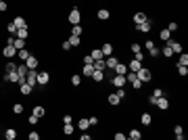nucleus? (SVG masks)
Instances as JSON below:
<instances>
[{"mask_svg": "<svg viewBox=\"0 0 188 140\" xmlns=\"http://www.w3.org/2000/svg\"><path fill=\"white\" fill-rule=\"evenodd\" d=\"M126 82H130L136 90H138V88H142V82L138 80V75H136L134 71H128V73H126Z\"/></svg>", "mask_w": 188, "mask_h": 140, "instance_id": "1", "label": "nucleus"}, {"mask_svg": "<svg viewBox=\"0 0 188 140\" xmlns=\"http://www.w3.org/2000/svg\"><path fill=\"white\" fill-rule=\"evenodd\" d=\"M69 23H73V25H80V21H82V15H80V11L77 8H71V13H69Z\"/></svg>", "mask_w": 188, "mask_h": 140, "instance_id": "2", "label": "nucleus"}, {"mask_svg": "<svg viewBox=\"0 0 188 140\" xmlns=\"http://www.w3.org/2000/svg\"><path fill=\"white\" fill-rule=\"evenodd\" d=\"M136 75H138V80H140L142 84H144V82H148V80H150V71H148V69H146V67H140V69H138V71H136Z\"/></svg>", "mask_w": 188, "mask_h": 140, "instance_id": "3", "label": "nucleus"}, {"mask_svg": "<svg viewBox=\"0 0 188 140\" xmlns=\"http://www.w3.org/2000/svg\"><path fill=\"white\" fill-rule=\"evenodd\" d=\"M150 27H153V21H150V19H146V21H142V23H138V25H136V29H138V32H142V34L150 32Z\"/></svg>", "mask_w": 188, "mask_h": 140, "instance_id": "4", "label": "nucleus"}, {"mask_svg": "<svg viewBox=\"0 0 188 140\" xmlns=\"http://www.w3.org/2000/svg\"><path fill=\"white\" fill-rule=\"evenodd\" d=\"M2 54H4V56H6V59H13V56H15V54H17V48L13 46V44H6V48H4V50H2Z\"/></svg>", "mask_w": 188, "mask_h": 140, "instance_id": "5", "label": "nucleus"}, {"mask_svg": "<svg viewBox=\"0 0 188 140\" xmlns=\"http://www.w3.org/2000/svg\"><path fill=\"white\" fill-rule=\"evenodd\" d=\"M4 80H6V82H13V84H17V82H19V73H17V69H15V71H8V73H4Z\"/></svg>", "mask_w": 188, "mask_h": 140, "instance_id": "6", "label": "nucleus"}, {"mask_svg": "<svg viewBox=\"0 0 188 140\" xmlns=\"http://www.w3.org/2000/svg\"><path fill=\"white\" fill-rule=\"evenodd\" d=\"M161 111H167V107H169V100L165 98V96H161V98H157V102H155Z\"/></svg>", "mask_w": 188, "mask_h": 140, "instance_id": "7", "label": "nucleus"}, {"mask_svg": "<svg viewBox=\"0 0 188 140\" xmlns=\"http://www.w3.org/2000/svg\"><path fill=\"white\" fill-rule=\"evenodd\" d=\"M167 44L171 46V50H174V54H180V52H184V50H182V44H180V42H174V40H167Z\"/></svg>", "mask_w": 188, "mask_h": 140, "instance_id": "8", "label": "nucleus"}, {"mask_svg": "<svg viewBox=\"0 0 188 140\" xmlns=\"http://www.w3.org/2000/svg\"><path fill=\"white\" fill-rule=\"evenodd\" d=\"M25 65H27V69H36V67H38V59L29 54V56L25 59Z\"/></svg>", "mask_w": 188, "mask_h": 140, "instance_id": "9", "label": "nucleus"}, {"mask_svg": "<svg viewBox=\"0 0 188 140\" xmlns=\"http://www.w3.org/2000/svg\"><path fill=\"white\" fill-rule=\"evenodd\" d=\"M123 84H126V75H119V73H117V78H113V86L123 88Z\"/></svg>", "mask_w": 188, "mask_h": 140, "instance_id": "10", "label": "nucleus"}, {"mask_svg": "<svg viewBox=\"0 0 188 140\" xmlns=\"http://www.w3.org/2000/svg\"><path fill=\"white\" fill-rule=\"evenodd\" d=\"M77 128H80L82 132H86V130L90 128V121H88V117H82V119L77 121Z\"/></svg>", "mask_w": 188, "mask_h": 140, "instance_id": "11", "label": "nucleus"}, {"mask_svg": "<svg viewBox=\"0 0 188 140\" xmlns=\"http://www.w3.org/2000/svg\"><path fill=\"white\" fill-rule=\"evenodd\" d=\"M13 46L17 50H21V48H25V40L23 38H13Z\"/></svg>", "mask_w": 188, "mask_h": 140, "instance_id": "12", "label": "nucleus"}, {"mask_svg": "<svg viewBox=\"0 0 188 140\" xmlns=\"http://www.w3.org/2000/svg\"><path fill=\"white\" fill-rule=\"evenodd\" d=\"M48 80H50V78H48L46 71H40V73H38V84H42V86H44V84H48Z\"/></svg>", "mask_w": 188, "mask_h": 140, "instance_id": "13", "label": "nucleus"}, {"mask_svg": "<svg viewBox=\"0 0 188 140\" xmlns=\"http://www.w3.org/2000/svg\"><path fill=\"white\" fill-rule=\"evenodd\" d=\"M32 88H34V86H29L27 82H25V84H19V90H21V94H25V96L32 94Z\"/></svg>", "mask_w": 188, "mask_h": 140, "instance_id": "14", "label": "nucleus"}, {"mask_svg": "<svg viewBox=\"0 0 188 140\" xmlns=\"http://www.w3.org/2000/svg\"><path fill=\"white\" fill-rule=\"evenodd\" d=\"M113 69H115V71H117L119 75H126V73H128V65H121V63H117V65H115Z\"/></svg>", "mask_w": 188, "mask_h": 140, "instance_id": "15", "label": "nucleus"}, {"mask_svg": "<svg viewBox=\"0 0 188 140\" xmlns=\"http://www.w3.org/2000/svg\"><path fill=\"white\" fill-rule=\"evenodd\" d=\"M140 67H142V63H140V61H136V59H134V61H132V63L128 65V69H130V71H134V73H136V71H138Z\"/></svg>", "mask_w": 188, "mask_h": 140, "instance_id": "16", "label": "nucleus"}, {"mask_svg": "<svg viewBox=\"0 0 188 140\" xmlns=\"http://www.w3.org/2000/svg\"><path fill=\"white\" fill-rule=\"evenodd\" d=\"M146 19H148V17H146L144 13H136V15H134V25H138V23L146 21Z\"/></svg>", "mask_w": 188, "mask_h": 140, "instance_id": "17", "label": "nucleus"}, {"mask_svg": "<svg viewBox=\"0 0 188 140\" xmlns=\"http://www.w3.org/2000/svg\"><path fill=\"white\" fill-rule=\"evenodd\" d=\"M100 50H102V54H105V56H111V54H113V46H111L109 42H107V44H102V48H100Z\"/></svg>", "mask_w": 188, "mask_h": 140, "instance_id": "18", "label": "nucleus"}, {"mask_svg": "<svg viewBox=\"0 0 188 140\" xmlns=\"http://www.w3.org/2000/svg\"><path fill=\"white\" fill-rule=\"evenodd\" d=\"M13 23H15V27H17V29H19V27H27V23H25V19H23V17H15V21H13Z\"/></svg>", "mask_w": 188, "mask_h": 140, "instance_id": "19", "label": "nucleus"}, {"mask_svg": "<svg viewBox=\"0 0 188 140\" xmlns=\"http://www.w3.org/2000/svg\"><path fill=\"white\" fill-rule=\"evenodd\" d=\"M27 71H29V69H27V65H17V73H19V78H25V75H27Z\"/></svg>", "mask_w": 188, "mask_h": 140, "instance_id": "20", "label": "nucleus"}, {"mask_svg": "<svg viewBox=\"0 0 188 140\" xmlns=\"http://www.w3.org/2000/svg\"><path fill=\"white\" fill-rule=\"evenodd\" d=\"M92 67H94V69H98V71H102L107 65H105V61H102V59H96V61L92 63Z\"/></svg>", "mask_w": 188, "mask_h": 140, "instance_id": "21", "label": "nucleus"}, {"mask_svg": "<svg viewBox=\"0 0 188 140\" xmlns=\"http://www.w3.org/2000/svg\"><path fill=\"white\" fill-rule=\"evenodd\" d=\"M174 134H176L178 140H184V130H182V126H176V128H174Z\"/></svg>", "mask_w": 188, "mask_h": 140, "instance_id": "22", "label": "nucleus"}, {"mask_svg": "<svg viewBox=\"0 0 188 140\" xmlns=\"http://www.w3.org/2000/svg\"><path fill=\"white\" fill-rule=\"evenodd\" d=\"M90 78H92L94 82H102V78H105V75H102V71H98V69H94V71H92V75H90Z\"/></svg>", "mask_w": 188, "mask_h": 140, "instance_id": "23", "label": "nucleus"}, {"mask_svg": "<svg viewBox=\"0 0 188 140\" xmlns=\"http://www.w3.org/2000/svg\"><path fill=\"white\" fill-rule=\"evenodd\" d=\"M4 138H6V140H15V138H17V132H15L13 128H8V130L4 132Z\"/></svg>", "mask_w": 188, "mask_h": 140, "instance_id": "24", "label": "nucleus"}, {"mask_svg": "<svg viewBox=\"0 0 188 140\" xmlns=\"http://www.w3.org/2000/svg\"><path fill=\"white\" fill-rule=\"evenodd\" d=\"M109 17H111V15H109L107 8H100V11H98V19H100V21H107Z\"/></svg>", "mask_w": 188, "mask_h": 140, "instance_id": "25", "label": "nucleus"}, {"mask_svg": "<svg viewBox=\"0 0 188 140\" xmlns=\"http://www.w3.org/2000/svg\"><path fill=\"white\" fill-rule=\"evenodd\" d=\"M27 36H29V32H27V27H19V29H17V38H23V40H25Z\"/></svg>", "mask_w": 188, "mask_h": 140, "instance_id": "26", "label": "nucleus"}, {"mask_svg": "<svg viewBox=\"0 0 188 140\" xmlns=\"http://www.w3.org/2000/svg\"><path fill=\"white\" fill-rule=\"evenodd\" d=\"M105 65H107V67H111V69H113V67H115V65H117V59H115V56H107V61H105Z\"/></svg>", "mask_w": 188, "mask_h": 140, "instance_id": "27", "label": "nucleus"}, {"mask_svg": "<svg viewBox=\"0 0 188 140\" xmlns=\"http://www.w3.org/2000/svg\"><path fill=\"white\" fill-rule=\"evenodd\" d=\"M128 138H130V140H140V138H142V134L138 132V130H132V132L128 134Z\"/></svg>", "mask_w": 188, "mask_h": 140, "instance_id": "28", "label": "nucleus"}, {"mask_svg": "<svg viewBox=\"0 0 188 140\" xmlns=\"http://www.w3.org/2000/svg\"><path fill=\"white\" fill-rule=\"evenodd\" d=\"M161 52H163L165 56H174V50H171V46H169V44H165V46L161 48Z\"/></svg>", "mask_w": 188, "mask_h": 140, "instance_id": "29", "label": "nucleus"}, {"mask_svg": "<svg viewBox=\"0 0 188 140\" xmlns=\"http://www.w3.org/2000/svg\"><path fill=\"white\" fill-rule=\"evenodd\" d=\"M17 54H19V59H21V61H25V59L29 56V50H25V48H21V50H17Z\"/></svg>", "mask_w": 188, "mask_h": 140, "instance_id": "30", "label": "nucleus"}, {"mask_svg": "<svg viewBox=\"0 0 188 140\" xmlns=\"http://www.w3.org/2000/svg\"><path fill=\"white\" fill-rule=\"evenodd\" d=\"M63 134H67V136L73 134V123H65V126H63Z\"/></svg>", "mask_w": 188, "mask_h": 140, "instance_id": "31", "label": "nucleus"}, {"mask_svg": "<svg viewBox=\"0 0 188 140\" xmlns=\"http://www.w3.org/2000/svg\"><path fill=\"white\" fill-rule=\"evenodd\" d=\"M90 56H92L94 61H96V59H102V56H105V54H102V50H100V48H98V50H92V52H90Z\"/></svg>", "mask_w": 188, "mask_h": 140, "instance_id": "32", "label": "nucleus"}, {"mask_svg": "<svg viewBox=\"0 0 188 140\" xmlns=\"http://www.w3.org/2000/svg\"><path fill=\"white\" fill-rule=\"evenodd\" d=\"M159 36H161V40H165V42H167V40L171 38V32H169V29H163V32H161Z\"/></svg>", "mask_w": 188, "mask_h": 140, "instance_id": "33", "label": "nucleus"}, {"mask_svg": "<svg viewBox=\"0 0 188 140\" xmlns=\"http://www.w3.org/2000/svg\"><path fill=\"white\" fill-rule=\"evenodd\" d=\"M109 102H111V105H119V102H121V98H119L117 94H111V96H109Z\"/></svg>", "mask_w": 188, "mask_h": 140, "instance_id": "34", "label": "nucleus"}, {"mask_svg": "<svg viewBox=\"0 0 188 140\" xmlns=\"http://www.w3.org/2000/svg\"><path fill=\"white\" fill-rule=\"evenodd\" d=\"M13 113H15V115H21V113H23V105H21V102H17V105L13 107Z\"/></svg>", "mask_w": 188, "mask_h": 140, "instance_id": "35", "label": "nucleus"}, {"mask_svg": "<svg viewBox=\"0 0 188 140\" xmlns=\"http://www.w3.org/2000/svg\"><path fill=\"white\" fill-rule=\"evenodd\" d=\"M32 113H34L36 117H42V115H44V107H34V111H32Z\"/></svg>", "mask_w": 188, "mask_h": 140, "instance_id": "36", "label": "nucleus"}, {"mask_svg": "<svg viewBox=\"0 0 188 140\" xmlns=\"http://www.w3.org/2000/svg\"><path fill=\"white\" fill-rule=\"evenodd\" d=\"M82 84V75H73L71 78V86H80Z\"/></svg>", "mask_w": 188, "mask_h": 140, "instance_id": "37", "label": "nucleus"}, {"mask_svg": "<svg viewBox=\"0 0 188 140\" xmlns=\"http://www.w3.org/2000/svg\"><path fill=\"white\" fill-rule=\"evenodd\" d=\"M92 71H94L92 65H86V63H84V75H92Z\"/></svg>", "mask_w": 188, "mask_h": 140, "instance_id": "38", "label": "nucleus"}, {"mask_svg": "<svg viewBox=\"0 0 188 140\" xmlns=\"http://www.w3.org/2000/svg\"><path fill=\"white\" fill-rule=\"evenodd\" d=\"M140 121L144 123V126H150V115H148V113H144V115L140 117Z\"/></svg>", "mask_w": 188, "mask_h": 140, "instance_id": "39", "label": "nucleus"}, {"mask_svg": "<svg viewBox=\"0 0 188 140\" xmlns=\"http://www.w3.org/2000/svg\"><path fill=\"white\" fill-rule=\"evenodd\" d=\"M178 73H180V75H186V73H188V67H186V65H180V63H178Z\"/></svg>", "mask_w": 188, "mask_h": 140, "instance_id": "40", "label": "nucleus"}, {"mask_svg": "<svg viewBox=\"0 0 188 140\" xmlns=\"http://www.w3.org/2000/svg\"><path fill=\"white\" fill-rule=\"evenodd\" d=\"M180 65H188V54L186 52H180Z\"/></svg>", "mask_w": 188, "mask_h": 140, "instance_id": "41", "label": "nucleus"}, {"mask_svg": "<svg viewBox=\"0 0 188 140\" xmlns=\"http://www.w3.org/2000/svg\"><path fill=\"white\" fill-rule=\"evenodd\" d=\"M82 34V25H73V29H71V36H80Z\"/></svg>", "mask_w": 188, "mask_h": 140, "instance_id": "42", "label": "nucleus"}, {"mask_svg": "<svg viewBox=\"0 0 188 140\" xmlns=\"http://www.w3.org/2000/svg\"><path fill=\"white\" fill-rule=\"evenodd\" d=\"M69 44H71V46H77V44H80V36H71V38H69Z\"/></svg>", "mask_w": 188, "mask_h": 140, "instance_id": "43", "label": "nucleus"}, {"mask_svg": "<svg viewBox=\"0 0 188 140\" xmlns=\"http://www.w3.org/2000/svg\"><path fill=\"white\" fill-rule=\"evenodd\" d=\"M150 96H153V98H161V96H163V90H161V88H155V92L150 94Z\"/></svg>", "mask_w": 188, "mask_h": 140, "instance_id": "44", "label": "nucleus"}, {"mask_svg": "<svg viewBox=\"0 0 188 140\" xmlns=\"http://www.w3.org/2000/svg\"><path fill=\"white\" fill-rule=\"evenodd\" d=\"M4 69H6V73H8V71H15V69H17V65H15V63H6V67H4Z\"/></svg>", "mask_w": 188, "mask_h": 140, "instance_id": "45", "label": "nucleus"}, {"mask_svg": "<svg viewBox=\"0 0 188 140\" xmlns=\"http://www.w3.org/2000/svg\"><path fill=\"white\" fill-rule=\"evenodd\" d=\"M134 59H136V61H140V63H142V59H144V54H142V50H138V52H134Z\"/></svg>", "mask_w": 188, "mask_h": 140, "instance_id": "46", "label": "nucleus"}, {"mask_svg": "<svg viewBox=\"0 0 188 140\" xmlns=\"http://www.w3.org/2000/svg\"><path fill=\"white\" fill-rule=\"evenodd\" d=\"M84 63H86V65H92V63H94V59L90 56V54H86V56H84Z\"/></svg>", "mask_w": 188, "mask_h": 140, "instance_id": "47", "label": "nucleus"}, {"mask_svg": "<svg viewBox=\"0 0 188 140\" xmlns=\"http://www.w3.org/2000/svg\"><path fill=\"white\" fill-rule=\"evenodd\" d=\"M27 138H29V140H40V134H38V132H32Z\"/></svg>", "mask_w": 188, "mask_h": 140, "instance_id": "48", "label": "nucleus"}, {"mask_svg": "<svg viewBox=\"0 0 188 140\" xmlns=\"http://www.w3.org/2000/svg\"><path fill=\"white\" fill-rule=\"evenodd\" d=\"M126 138H128V134H121V132L115 134V140H126Z\"/></svg>", "mask_w": 188, "mask_h": 140, "instance_id": "49", "label": "nucleus"}, {"mask_svg": "<svg viewBox=\"0 0 188 140\" xmlns=\"http://www.w3.org/2000/svg\"><path fill=\"white\" fill-rule=\"evenodd\" d=\"M11 34H17V27H15V23H8V27H6Z\"/></svg>", "mask_w": 188, "mask_h": 140, "instance_id": "50", "label": "nucleus"}, {"mask_svg": "<svg viewBox=\"0 0 188 140\" xmlns=\"http://www.w3.org/2000/svg\"><path fill=\"white\" fill-rule=\"evenodd\" d=\"M148 50H150V56H157V54H159V52H161V50H159V48H148Z\"/></svg>", "mask_w": 188, "mask_h": 140, "instance_id": "51", "label": "nucleus"}, {"mask_svg": "<svg viewBox=\"0 0 188 140\" xmlns=\"http://www.w3.org/2000/svg\"><path fill=\"white\" fill-rule=\"evenodd\" d=\"M71 44H69V40H65V42H63V50H71Z\"/></svg>", "mask_w": 188, "mask_h": 140, "instance_id": "52", "label": "nucleus"}, {"mask_svg": "<svg viewBox=\"0 0 188 140\" xmlns=\"http://www.w3.org/2000/svg\"><path fill=\"white\" fill-rule=\"evenodd\" d=\"M167 29H169V32H176V29H178V23H174V21H171V23H169V27H167Z\"/></svg>", "mask_w": 188, "mask_h": 140, "instance_id": "53", "label": "nucleus"}, {"mask_svg": "<svg viewBox=\"0 0 188 140\" xmlns=\"http://www.w3.org/2000/svg\"><path fill=\"white\" fill-rule=\"evenodd\" d=\"M71 121H73L71 115H65V117H63V123H71Z\"/></svg>", "mask_w": 188, "mask_h": 140, "instance_id": "54", "label": "nucleus"}, {"mask_svg": "<svg viewBox=\"0 0 188 140\" xmlns=\"http://www.w3.org/2000/svg\"><path fill=\"white\" fill-rule=\"evenodd\" d=\"M38 119H40V117H36V115H34V113H32V117H29V123H32V126H34V123H36V121H38Z\"/></svg>", "mask_w": 188, "mask_h": 140, "instance_id": "55", "label": "nucleus"}, {"mask_svg": "<svg viewBox=\"0 0 188 140\" xmlns=\"http://www.w3.org/2000/svg\"><path fill=\"white\" fill-rule=\"evenodd\" d=\"M6 8H8V6H6V2H4V0H0V13H2V11H6Z\"/></svg>", "mask_w": 188, "mask_h": 140, "instance_id": "56", "label": "nucleus"}, {"mask_svg": "<svg viewBox=\"0 0 188 140\" xmlns=\"http://www.w3.org/2000/svg\"><path fill=\"white\" fill-rule=\"evenodd\" d=\"M117 96H119V98H123V96H126V90H123V88H119V90H117Z\"/></svg>", "mask_w": 188, "mask_h": 140, "instance_id": "57", "label": "nucleus"}, {"mask_svg": "<svg viewBox=\"0 0 188 140\" xmlns=\"http://www.w3.org/2000/svg\"><path fill=\"white\" fill-rule=\"evenodd\" d=\"M88 121H90V126H96V123H98V119H96V117H88Z\"/></svg>", "mask_w": 188, "mask_h": 140, "instance_id": "58", "label": "nucleus"}]
</instances>
